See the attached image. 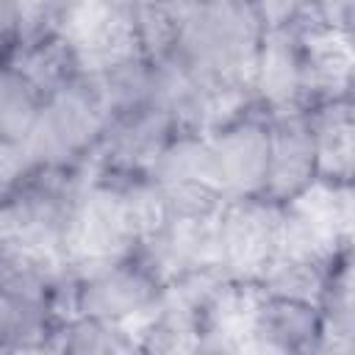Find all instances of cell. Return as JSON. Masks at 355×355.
I'll return each instance as SVG.
<instances>
[{
    "mask_svg": "<svg viewBox=\"0 0 355 355\" xmlns=\"http://www.w3.org/2000/svg\"><path fill=\"white\" fill-rule=\"evenodd\" d=\"M208 150L214 161L216 180L225 197H252L263 194L269 169V114L255 105H244L225 122L214 125L208 133Z\"/></svg>",
    "mask_w": 355,
    "mask_h": 355,
    "instance_id": "7",
    "label": "cell"
},
{
    "mask_svg": "<svg viewBox=\"0 0 355 355\" xmlns=\"http://www.w3.org/2000/svg\"><path fill=\"white\" fill-rule=\"evenodd\" d=\"M180 130L178 119L164 105H139L114 111L105 119L103 141L92 166L116 172H150L158 153Z\"/></svg>",
    "mask_w": 355,
    "mask_h": 355,
    "instance_id": "10",
    "label": "cell"
},
{
    "mask_svg": "<svg viewBox=\"0 0 355 355\" xmlns=\"http://www.w3.org/2000/svg\"><path fill=\"white\" fill-rule=\"evenodd\" d=\"M28 42V3L0 0V67L14 64Z\"/></svg>",
    "mask_w": 355,
    "mask_h": 355,
    "instance_id": "14",
    "label": "cell"
},
{
    "mask_svg": "<svg viewBox=\"0 0 355 355\" xmlns=\"http://www.w3.org/2000/svg\"><path fill=\"white\" fill-rule=\"evenodd\" d=\"M166 280L141 252L75 255L67 261L69 319H94L116 327H133L164 297Z\"/></svg>",
    "mask_w": 355,
    "mask_h": 355,
    "instance_id": "3",
    "label": "cell"
},
{
    "mask_svg": "<svg viewBox=\"0 0 355 355\" xmlns=\"http://www.w3.org/2000/svg\"><path fill=\"white\" fill-rule=\"evenodd\" d=\"M86 175L89 169L31 164L25 178L0 205V239L55 258H69Z\"/></svg>",
    "mask_w": 355,
    "mask_h": 355,
    "instance_id": "4",
    "label": "cell"
},
{
    "mask_svg": "<svg viewBox=\"0 0 355 355\" xmlns=\"http://www.w3.org/2000/svg\"><path fill=\"white\" fill-rule=\"evenodd\" d=\"M311 125L319 186L352 189L355 175V94L327 97L302 108Z\"/></svg>",
    "mask_w": 355,
    "mask_h": 355,
    "instance_id": "11",
    "label": "cell"
},
{
    "mask_svg": "<svg viewBox=\"0 0 355 355\" xmlns=\"http://www.w3.org/2000/svg\"><path fill=\"white\" fill-rule=\"evenodd\" d=\"M31 164L33 161H31L25 144L0 139V205L17 189V183L25 178V172L31 169Z\"/></svg>",
    "mask_w": 355,
    "mask_h": 355,
    "instance_id": "15",
    "label": "cell"
},
{
    "mask_svg": "<svg viewBox=\"0 0 355 355\" xmlns=\"http://www.w3.org/2000/svg\"><path fill=\"white\" fill-rule=\"evenodd\" d=\"M136 355H208L211 322L191 288L169 283L161 302L130 327Z\"/></svg>",
    "mask_w": 355,
    "mask_h": 355,
    "instance_id": "8",
    "label": "cell"
},
{
    "mask_svg": "<svg viewBox=\"0 0 355 355\" xmlns=\"http://www.w3.org/2000/svg\"><path fill=\"white\" fill-rule=\"evenodd\" d=\"M47 355H136V352L128 327L72 316L61 327Z\"/></svg>",
    "mask_w": 355,
    "mask_h": 355,
    "instance_id": "12",
    "label": "cell"
},
{
    "mask_svg": "<svg viewBox=\"0 0 355 355\" xmlns=\"http://www.w3.org/2000/svg\"><path fill=\"white\" fill-rule=\"evenodd\" d=\"M263 33L266 17L261 3H178V31L169 58L202 83L250 89Z\"/></svg>",
    "mask_w": 355,
    "mask_h": 355,
    "instance_id": "1",
    "label": "cell"
},
{
    "mask_svg": "<svg viewBox=\"0 0 355 355\" xmlns=\"http://www.w3.org/2000/svg\"><path fill=\"white\" fill-rule=\"evenodd\" d=\"M283 205L263 194L230 197L214 219L216 266L247 286H258L280 252Z\"/></svg>",
    "mask_w": 355,
    "mask_h": 355,
    "instance_id": "6",
    "label": "cell"
},
{
    "mask_svg": "<svg viewBox=\"0 0 355 355\" xmlns=\"http://www.w3.org/2000/svg\"><path fill=\"white\" fill-rule=\"evenodd\" d=\"M164 225L158 186L144 172L92 166L78 205L72 255H122L141 250Z\"/></svg>",
    "mask_w": 355,
    "mask_h": 355,
    "instance_id": "2",
    "label": "cell"
},
{
    "mask_svg": "<svg viewBox=\"0 0 355 355\" xmlns=\"http://www.w3.org/2000/svg\"><path fill=\"white\" fill-rule=\"evenodd\" d=\"M269 169L263 197L277 205H291L319 186L316 147L302 108L269 114Z\"/></svg>",
    "mask_w": 355,
    "mask_h": 355,
    "instance_id": "9",
    "label": "cell"
},
{
    "mask_svg": "<svg viewBox=\"0 0 355 355\" xmlns=\"http://www.w3.org/2000/svg\"><path fill=\"white\" fill-rule=\"evenodd\" d=\"M108 111L89 75H78L67 86L44 94L25 150L33 164L58 169H92Z\"/></svg>",
    "mask_w": 355,
    "mask_h": 355,
    "instance_id": "5",
    "label": "cell"
},
{
    "mask_svg": "<svg viewBox=\"0 0 355 355\" xmlns=\"http://www.w3.org/2000/svg\"><path fill=\"white\" fill-rule=\"evenodd\" d=\"M42 94L39 89L14 67L3 64L0 67V139L19 141L25 144L33 119L42 108Z\"/></svg>",
    "mask_w": 355,
    "mask_h": 355,
    "instance_id": "13",
    "label": "cell"
}]
</instances>
